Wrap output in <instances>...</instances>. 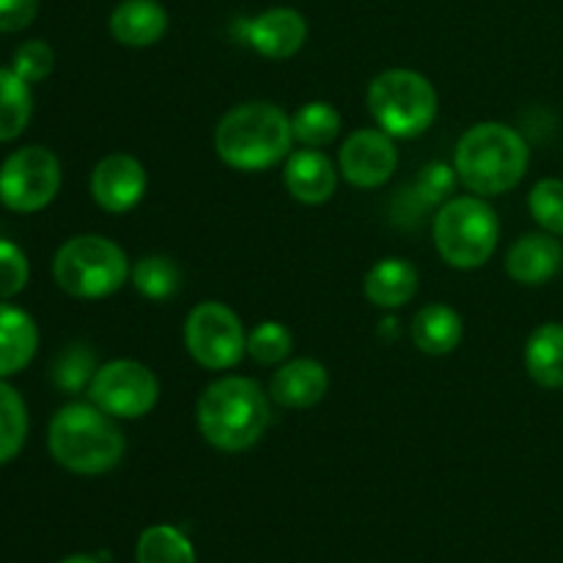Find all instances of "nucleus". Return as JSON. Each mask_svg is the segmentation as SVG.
Listing matches in <instances>:
<instances>
[{"instance_id": "nucleus-26", "label": "nucleus", "mask_w": 563, "mask_h": 563, "mask_svg": "<svg viewBox=\"0 0 563 563\" xmlns=\"http://www.w3.org/2000/svg\"><path fill=\"white\" fill-rule=\"evenodd\" d=\"M27 440L25 399L0 379V465L14 460Z\"/></svg>"}, {"instance_id": "nucleus-6", "label": "nucleus", "mask_w": 563, "mask_h": 563, "mask_svg": "<svg viewBox=\"0 0 563 563\" xmlns=\"http://www.w3.org/2000/svg\"><path fill=\"white\" fill-rule=\"evenodd\" d=\"M500 220L482 196H456L434 218V247L456 269H476L493 258Z\"/></svg>"}, {"instance_id": "nucleus-1", "label": "nucleus", "mask_w": 563, "mask_h": 563, "mask_svg": "<svg viewBox=\"0 0 563 563\" xmlns=\"http://www.w3.org/2000/svg\"><path fill=\"white\" fill-rule=\"evenodd\" d=\"M531 163V148L526 137L500 121L473 124L460 137L454 152L456 179L473 196L493 198L515 190Z\"/></svg>"}, {"instance_id": "nucleus-12", "label": "nucleus", "mask_w": 563, "mask_h": 563, "mask_svg": "<svg viewBox=\"0 0 563 563\" xmlns=\"http://www.w3.org/2000/svg\"><path fill=\"white\" fill-rule=\"evenodd\" d=\"M148 176L141 159L132 154L115 152L108 154L97 163L91 174V196L99 203V209L110 214H124L141 203L146 196Z\"/></svg>"}, {"instance_id": "nucleus-15", "label": "nucleus", "mask_w": 563, "mask_h": 563, "mask_svg": "<svg viewBox=\"0 0 563 563\" xmlns=\"http://www.w3.org/2000/svg\"><path fill=\"white\" fill-rule=\"evenodd\" d=\"M563 264V247L548 231L526 234L506 253V273L522 286H544L559 275Z\"/></svg>"}, {"instance_id": "nucleus-20", "label": "nucleus", "mask_w": 563, "mask_h": 563, "mask_svg": "<svg viewBox=\"0 0 563 563\" xmlns=\"http://www.w3.org/2000/svg\"><path fill=\"white\" fill-rule=\"evenodd\" d=\"M528 377L539 388H563V324L544 322L526 341Z\"/></svg>"}, {"instance_id": "nucleus-17", "label": "nucleus", "mask_w": 563, "mask_h": 563, "mask_svg": "<svg viewBox=\"0 0 563 563\" xmlns=\"http://www.w3.org/2000/svg\"><path fill=\"white\" fill-rule=\"evenodd\" d=\"M168 31V11L159 0H121L110 14V33L124 47H152Z\"/></svg>"}, {"instance_id": "nucleus-13", "label": "nucleus", "mask_w": 563, "mask_h": 563, "mask_svg": "<svg viewBox=\"0 0 563 563\" xmlns=\"http://www.w3.org/2000/svg\"><path fill=\"white\" fill-rule=\"evenodd\" d=\"M242 42L251 44L262 58L286 60L302 49L308 38L306 16L289 5H275L240 25Z\"/></svg>"}, {"instance_id": "nucleus-2", "label": "nucleus", "mask_w": 563, "mask_h": 563, "mask_svg": "<svg viewBox=\"0 0 563 563\" xmlns=\"http://www.w3.org/2000/svg\"><path fill=\"white\" fill-rule=\"evenodd\" d=\"M196 421L209 445L236 454L253 449L264 438L273 412L256 379L220 377L198 399Z\"/></svg>"}, {"instance_id": "nucleus-19", "label": "nucleus", "mask_w": 563, "mask_h": 563, "mask_svg": "<svg viewBox=\"0 0 563 563\" xmlns=\"http://www.w3.org/2000/svg\"><path fill=\"white\" fill-rule=\"evenodd\" d=\"M418 269L407 258H383L363 278V295L377 308H401L416 297Z\"/></svg>"}, {"instance_id": "nucleus-10", "label": "nucleus", "mask_w": 563, "mask_h": 563, "mask_svg": "<svg viewBox=\"0 0 563 563\" xmlns=\"http://www.w3.org/2000/svg\"><path fill=\"white\" fill-rule=\"evenodd\" d=\"M88 396L108 416L135 421L154 410L159 399V383L148 366L130 357H119L97 368L88 385Z\"/></svg>"}, {"instance_id": "nucleus-4", "label": "nucleus", "mask_w": 563, "mask_h": 563, "mask_svg": "<svg viewBox=\"0 0 563 563\" xmlns=\"http://www.w3.org/2000/svg\"><path fill=\"white\" fill-rule=\"evenodd\" d=\"M47 445L64 471L77 476H102L119 465L126 440L113 416L99 410L93 401H75L53 416Z\"/></svg>"}, {"instance_id": "nucleus-18", "label": "nucleus", "mask_w": 563, "mask_h": 563, "mask_svg": "<svg viewBox=\"0 0 563 563\" xmlns=\"http://www.w3.org/2000/svg\"><path fill=\"white\" fill-rule=\"evenodd\" d=\"M38 350V328L31 313L0 302V379L20 374Z\"/></svg>"}, {"instance_id": "nucleus-30", "label": "nucleus", "mask_w": 563, "mask_h": 563, "mask_svg": "<svg viewBox=\"0 0 563 563\" xmlns=\"http://www.w3.org/2000/svg\"><path fill=\"white\" fill-rule=\"evenodd\" d=\"M31 278V264L22 247L14 242L0 240V300H11L20 295Z\"/></svg>"}, {"instance_id": "nucleus-25", "label": "nucleus", "mask_w": 563, "mask_h": 563, "mask_svg": "<svg viewBox=\"0 0 563 563\" xmlns=\"http://www.w3.org/2000/svg\"><path fill=\"white\" fill-rule=\"evenodd\" d=\"M295 141L306 148H322L341 132V113L330 102H308L291 115Z\"/></svg>"}, {"instance_id": "nucleus-29", "label": "nucleus", "mask_w": 563, "mask_h": 563, "mask_svg": "<svg viewBox=\"0 0 563 563\" xmlns=\"http://www.w3.org/2000/svg\"><path fill=\"white\" fill-rule=\"evenodd\" d=\"M528 209L542 231L563 236V179H542L528 192Z\"/></svg>"}, {"instance_id": "nucleus-28", "label": "nucleus", "mask_w": 563, "mask_h": 563, "mask_svg": "<svg viewBox=\"0 0 563 563\" xmlns=\"http://www.w3.org/2000/svg\"><path fill=\"white\" fill-rule=\"evenodd\" d=\"M291 330L280 322H262L247 333V355L262 366H280L291 355Z\"/></svg>"}, {"instance_id": "nucleus-14", "label": "nucleus", "mask_w": 563, "mask_h": 563, "mask_svg": "<svg viewBox=\"0 0 563 563\" xmlns=\"http://www.w3.org/2000/svg\"><path fill=\"white\" fill-rule=\"evenodd\" d=\"M330 374L313 357L280 363L278 372L269 379V399L286 410H308L317 407L328 396Z\"/></svg>"}, {"instance_id": "nucleus-27", "label": "nucleus", "mask_w": 563, "mask_h": 563, "mask_svg": "<svg viewBox=\"0 0 563 563\" xmlns=\"http://www.w3.org/2000/svg\"><path fill=\"white\" fill-rule=\"evenodd\" d=\"M97 355L88 350L86 344L66 346L58 355L53 366V383L58 385L64 394H80L86 385H91L93 374H97Z\"/></svg>"}, {"instance_id": "nucleus-7", "label": "nucleus", "mask_w": 563, "mask_h": 563, "mask_svg": "<svg viewBox=\"0 0 563 563\" xmlns=\"http://www.w3.org/2000/svg\"><path fill=\"white\" fill-rule=\"evenodd\" d=\"M366 104L390 137H418L438 119V91L416 69H388L374 77Z\"/></svg>"}, {"instance_id": "nucleus-32", "label": "nucleus", "mask_w": 563, "mask_h": 563, "mask_svg": "<svg viewBox=\"0 0 563 563\" xmlns=\"http://www.w3.org/2000/svg\"><path fill=\"white\" fill-rule=\"evenodd\" d=\"M38 14V0H0V31H25Z\"/></svg>"}, {"instance_id": "nucleus-8", "label": "nucleus", "mask_w": 563, "mask_h": 563, "mask_svg": "<svg viewBox=\"0 0 563 563\" xmlns=\"http://www.w3.org/2000/svg\"><path fill=\"white\" fill-rule=\"evenodd\" d=\"M185 346L207 372H225L247 352V335L242 319L225 302L203 300L187 313Z\"/></svg>"}, {"instance_id": "nucleus-22", "label": "nucleus", "mask_w": 563, "mask_h": 563, "mask_svg": "<svg viewBox=\"0 0 563 563\" xmlns=\"http://www.w3.org/2000/svg\"><path fill=\"white\" fill-rule=\"evenodd\" d=\"M31 115V82L22 80L14 69H0V143L20 137Z\"/></svg>"}, {"instance_id": "nucleus-21", "label": "nucleus", "mask_w": 563, "mask_h": 563, "mask_svg": "<svg viewBox=\"0 0 563 563\" xmlns=\"http://www.w3.org/2000/svg\"><path fill=\"white\" fill-rule=\"evenodd\" d=\"M410 333L418 350L427 355H449L462 341V317L451 306L432 302L416 313Z\"/></svg>"}, {"instance_id": "nucleus-16", "label": "nucleus", "mask_w": 563, "mask_h": 563, "mask_svg": "<svg viewBox=\"0 0 563 563\" xmlns=\"http://www.w3.org/2000/svg\"><path fill=\"white\" fill-rule=\"evenodd\" d=\"M284 181L291 198L308 207H319V203L330 201L339 185V170L330 163L328 154L319 148H300L286 157L284 165Z\"/></svg>"}, {"instance_id": "nucleus-11", "label": "nucleus", "mask_w": 563, "mask_h": 563, "mask_svg": "<svg viewBox=\"0 0 563 563\" xmlns=\"http://www.w3.org/2000/svg\"><path fill=\"white\" fill-rule=\"evenodd\" d=\"M399 165L394 137L385 130H357L344 141L339 152V170L352 187L372 190L383 187Z\"/></svg>"}, {"instance_id": "nucleus-34", "label": "nucleus", "mask_w": 563, "mask_h": 563, "mask_svg": "<svg viewBox=\"0 0 563 563\" xmlns=\"http://www.w3.org/2000/svg\"><path fill=\"white\" fill-rule=\"evenodd\" d=\"M58 563H99L93 555H69V559L58 561Z\"/></svg>"}, {"instance_id": "nucleus-9", "label": "nucleus", "mask_w": 563, "mask_h": 563, "mask_svg": "<svg viewBox=\"0 0 563 563\" xmlns=\"http://www.w3.org/2000/svg\"><path fill=\"white\" fill-rule=\"evenodd\" d=\"M60 163L49 148H16L0 165V203L16 214L42 212L60 190Z\"/></svg>"}, {"instance_id": "nucleus-5", "label": "nucleus", "mask_w": 563, "mask_h": 563, "mask_svg": "<svg viewBox=\"0 0 563 563\" xmlns=\"http://www.w3.org/2000/svg\"><path fill=\"white\" fill-rule=\"evenodd\" d=\"M55 284L77 300H102L130 280L126 253L113 240L99 234L71 236L53 258Z\"/></svg>"}, {"instance_id": "nucleus-31", "label": "nucleus", "mask_w": 563, "mask_h": 563, "mask_svg": "<svg viewBox=\"0 0 563 563\" xmlns=\"http://www.w3.org/2000/svg\"><path fill=\"white\" fill-rule=\"evenodd\" d=\"M11 69L22 77L25 82H42L47 80L49 71L55 69V53L47 42L42 38H31L22 44L14 53V64Z\"/></svg>"}, {"instance_id": "nucleus-3", "label": "nucleus", "mask_w": 563, "mask_h": 563, "mask_svg": "<svg viewBox=\"0 0 563 563\" xmlns=\"http://www.w3.org/2000/svg\"><path fill=\"white\" fill-rule=\"evenodd\" d=\"M295 132L284 108L273 102H245L231 108L214 126V152L229 168L256 174L284 163Z\"/></svg>"}, {"instance_id": "nucleus-33", "label": "nucleus", "mask_w": 563, "mask_h": 563, "mask_svg": "<svg viewBox=\"0 0 563 563\" xmlns=\"http://www.w3.org/2000/svg\"><path fill=\"white\" fill-rule=\"evenodd\" d=\"M456 181V170L449 165H429L421 176V192L427 201H440L445 192H451Z\"/></svg>"}, {"instance_id": "nucleus-24", "label": "nucleus", "mask_w": 563, "mask_h": 563, "mask_svg": "<svg viewBox=\"0 0 563 563\" xmlns=\"http://www.w3.org/2000/svg\"><path fill=\"white\" fill-rule=\"evenodd\" d=\"M137 563H196L190 539L174 526H152L137 539Z\"/></svg>"}, {"instance_id": "nucleus-23", "label": "nucleus", "mask_w": 563, "mask_h": 563, "mask_svg": "<svg viewBox=\"0 0 563 563\" xmlns=\"http://www.w3.org/2000/svg\"><path fill=\"white\" fill-rule=\"evenodd\" d=\"M130 278L137 295H143L152 302H163L179 291L181 269L168 256H143L135 262Z\"/></svg>"}]
</instances>
